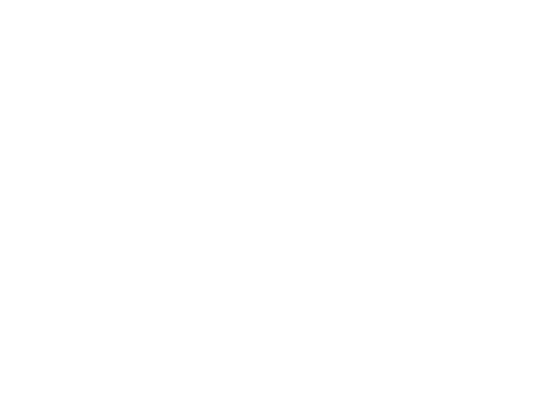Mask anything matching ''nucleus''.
Returning a JSON list of instances; mask_svg holds the SVG:
<instances>
[]
</instances>
